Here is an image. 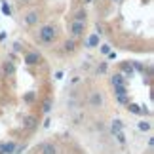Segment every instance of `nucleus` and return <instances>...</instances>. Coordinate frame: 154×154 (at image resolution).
<instances>
[{
    "instance_id": "18",
    "label": "nucleus",
    "mask_w": 154,
    "mask_h": 154,
    "mask_svg": "<svg viewBox=\"0 0 154 154\" xmlns=\"http://www.w3.org/2000/svg\"><path fill=\"white\" fill-rule=\"evenodd\" d=\"M50 110H51V101H50V99H46L44 105H42V112H50Z\"/></svg>"
},
{
    "instance_id": "5",
    "label": "nucleus",
    "mask_w": 154,
    "mask_h": 154,
    "mask_svg": "<svg viewBox=\"0 0 154 154\" xmlns=\"http://www.w3.org/2000/svg\"><path fill=\"white\" fill-rule=\"evenodd\" d=\"M40 53H36V51H29L27 55H25V63L27 65H36V63H40Z\"/></svg>"
},
{
    "instance_id": "3",
    "label": "nucleus",
    "mask_w": 154,
    "mask_h": 154,
    "mask_svg": "<svg viewBox=\"0 0 154 154\" xmlns=\"http://www.w3.org/2000/svg\"><path fill=\"white\" fill-rule=\"evenodd\" d=\"M38 19H40V15H38L36 10H32V11H29V14H25V23H27L29 27L38 25Z\"/></svg>"
},
{
    "instance_id": "14",
    "label": "nucleus",
    "mask_w": 154,
    "mask_h": 154,
    "mask_svg": "<svg viewBox=\"0 0 154 154\" xmlns=\"http://www.w3.org/2000/svg\"><path fill=\"white\" fill-rule=\"evenodd\" d=\"M122 70H124V72H126L128 76H131V74H133V69H131V65H128V63H124V65H122Z\"/></svg>"
},
{
    "instance_id": "6",
    "label": "nucleus",
    "mask_w": 154,
    "mask_h": 154,
    "mask_svg": "<svg viewBox=\"0 0 154 154\" xmlns=\"http://www.w3.org/2000/svg\"><path fill=\"white\" fill-rule=\"evenodd\" d=\"M15 146V143H0V154H14Z\"/></svg>"
},
{
    "instance_id": "21",
    "label": "nucleus",
    "mask_w": 154,
    "mask_h": 154,
    "mask_svg": "<svg viewBox=\"0 0 154 154\" xmlns=\"http://www.w3.org/2000/svg\"><path fill=\"white\" fill-rule=\"evenodd\" d=\"M118 101H120L122 105H128V103H129V101H128V97H126V95H118Z\"/></svg>"
},
{
    "instance_id": "9",
    "label": "nucleus",
    "mask_w": 154,
    "mask_h": 154,
    "mask_svg": "<svg viewBox=\"0 0 154 154\" xmlns=\"http://www.w3.org/2000/svg\"><path fill=\"white\" fill-rule=\"evenodd\" d=\"M2 72H4V74H8V76H11V74L15 72V65L11 63V61H6V63H4V67H2Z\"/></svg>"
},
{
    "instance_id": "22",
    "label": "nucleus",
    "mask_w": 154,
    "mask_h": 154,
    "mask_svg": "<svg viewBox=\"0 0 154 154\" xmlns=\"http://www.w3.org/2000/svg\"><path fill=\"white\" fill-rule=\"evenodd\" d=\"M116 137H118V141H120V143H124V141H126V137H124V133L120 131V133H116Z\"/></svg>"
},
{
    "instance_id": "1",
    "label": "nucleus",
    "mask_w": 154,
    "mask_h": 154,
    "mask_svg": "<svg viewBox=\"0 0 154 154\" xmlns=\"http://www.w3.org/2000/svg\"><path fill=\"white\" fill-rule=\"evenodd\" d=\"M38 38H40V42H42V44H53V42H55V38H57L55 27H53V25H44V27H40Z\"/></svg>"
},
{
    "instance_id": "11",
    "label": "nucleus",
    "mask_w": 154,
    "mask_h": 154,
    "mask_svg": "<svg viewBox=\"0 0 154 154\" xmlns=\"http://www.w3.org/2000/svg\"><path fill=\"white\" fill-rule=\"evenodd\" d=\"M112 84L116 86H126V80H124V74H114L112 76Z\"/></svg>"
},
{
    "instance_id": "4",
    "label": "nucleus",
    "mask_w": 154,
    "mask_h": 154,
    "mask_svg": "<svg viewBox=\"0 0 154 154\" xmlns=\"http://www.w3.org/2000/svg\"><path fill=\"white\" fill-rule=\"evenodd\" d=\"M103 95L99 91H93L91 95H90V106H93V109H97V106H103Z\"/></svg>"
},
{
    "instance_id": "25",
    "label": "nucleus",
    "mask_w": 154,
    "mask_h": 154,
    "mask_svg": "<svg viewBox=\"0 0 154 154\" xmlns=\"http://www.w3.org/2000/svg\"><path fill=\"white\" fill-rule=\"evenodd\" d=\"M14 50H15V51H19V50H21V44H19V42H15V44H14Z\"/></svg>"
},
{
    "instance_id": "17",
    "label": "nucleus",
    "mask_w": 154,
    "mask_h": 154,
    "mask_svg": "<svg viewBox=\"0 0 154 154\" xmlns=\"http://www.w3.org/2000/svg\"><path fill=\"white\" fill-rule=\"evenodd\" d=\"M120 129H122V124H120V120H116L112 124V133H120Z\"/></svg>"
},
{
    "instance_id": "7",
    "label": "nucleus",
    "mask_w": 154,
    "mask_h": 154,
    "mask_svg": "<svg viewBox=\"0 0 154 154\" xmlns=\"http://www.w3.org/2000/svg\"><path fill=\"white\" fill-rule=\"evenodd\" d=\"M57 149H55V145L53 143H44V145H40V154H55Z\"/></svg>"
},
{
    "instance_id": "16",
    "label": "nucleus",
    "mask_w": 154,
    "mask_h": 154,
    "mask_svg": "<svg viewBox=\"0 0 154 154\" xmlns=\"http://www.w3.org/2000/svg\"><path fill=\"white\" fill-rule=\"evenodd\" d=\"M114 91H116V95H126V86H116L114 88Z\"/></svg>"
},
{
    "instance_id": "23",
    "label": "nucleus",
    "mask_w": 154,
    "mask_h": 154,
    "mask_svg": "<svg viewBox=\"0 0 154 154\" xmlns=\"http://www.w3.org/2000/svg\"><path fill=\"white\" fill-rule=\"evenodd\" d=\"M32 2H34V0H17V4H21V6L23 4H32Z\"/></svg>"
},
{
    "instance_id": "27",
    "label": "nucleus",
    "mask_w": 154,
    "mask_h": 154,
    "mask_svg": "<svg viewBox=\"0 0 154 154\" xmlns=\"http://www.w3.org/2000/svg\"><path fill=\"white\" fill-rule=\"evenodd\" d=\"M112 2H122V0H112Z\"/></svg>"
},
{
    "instance_id": "26",
    "label": "nucleus",
    "mask_w": 154,
    "mask_h": 154,
    "mask_svg": "<svg viewBox=\"0 0 154 154\" xmlns=\"http://www.w3.org/2000/svg\"><path fill=\"white\" fill-rule=\"evenodd\" d=\"M97 70H99V72H105V70H106V65H101V67H99Z\"/></svg>"
},
{
    "instance_id": "28",
    "label": "nucleus",
    "mask_w": 154,
    "mask_h": 154,
    "mask_svg": "<svg viewBox=\"0 0 154 154\" xmlns=\"http://www.w3.org/2000/svg\"><path fill=\"white\" fill-rule=\"evenodd\" d=\"M86 2H88V4H90V2H93V0H86Z\"/></svg>"
},
{
    "instance_id": "20",
    "label": "nucleus",
    "mask_w": 154,
    "mask_h": 154,
    "mask_svg": "<svg viewBox=\"0 0 154 154\" xmlns=\"http://www.w3.org/2000/svg\"><path fill=\"white\" fill-rule=\"evenodd\" d=\"M2 11H4L6 15H11V8H10L8 4H2Z\"/></svg>"
},
{
    "instance_id": "15",
    "label": "nucleus",
    "mask_w": 154,
    "mask_h": 154,
    "mask_svg": "<svg viewBox=\"0 0 154 154\" xmlns=\"http://www.w3.org/2000/svg\"><path fill=\"white\" fill-rule=\"evenodd\" d=\"M128 109H129V110H131V112H133V114H141V109H139V106H137V105H133V103H128Z\"/></svg>"
},
{
    "instance_id": "2",
    "label": "nucleus",
    "mask_w": 154,
    "mask_h": 154,
    "mask_svg": "<svg viewBox=\"0 0 154 154\" xmlns=\"http://www.w3.org/2000/svg\"><path fill=\"white\" fill-rule=\"evenodd\" d=\"M69 31H70V34H72L74 38H80V36H84L86 23H82V21H70V25H69Z\"/></svg>"
},
{
    "instance_id": "13",
    "label": "nucleus",
    "mask_w": 154,
    "mask_h": 154,
    "mask_svg": "<svg viewBox=\"0 0 154 154\" xmlns=\"http://www.w3.org/2000/svg\"><path fill=\"white\" fill-rule=\"evenodd\" d=\"M99 42V34H93V36H90V40H88V48H93Z\"/></svg>"
},
{
    "instance_id": "24",
    "label": "nucleus",
    "mask_w": 154,
    "mask_h": 154,
    "mask_svg": "<svg viewBox=\"0 0 154 154\" xmlns=\"http://www.w3.org/2000/svg\"><path fill=\"white\" fill-rule=\"evenodd\" d=\"M101 51H103V53H109V51H110V46H109V44H105L103 48H101Z\"/></svg>"
},
{
    "instance_id": "12",
    "label": "nucleus",
    "mask_w": 154,
    "mask_h": 154,
    "mask_svg": "<svg viewBox=\"0 0 154 154\" xmlns=\"http://www.w3.org/2000/svg\"><path fill=\"white\" fill-rule=\"evenodd\" d=\"M74 50H76V42H74V40H67V42H65V51L72 53Z\"/></svg>"
},
{
    "instance_id": "19",
    "label": "nucleus",
    "mask_w": 154,
    "mask_h": 154,
    "mask_svg": "<svg viewBox=\"0 0 154 154\" xmlns=\"http://www.w3.org/2000/svg\"><path fill=\"white\" fill-rule=\"evenodd\" d=\"M139 129H143V131H149V129H150V124H149V122H139Z\"/></svg>"
},
{
    "instance_id": "8",
    "label": "nucleus",
    "mask_w": 154,
    "mask_h": 154,
    "mask_svg": "<svg viewBox=\"0 0 154 154\" xmlns=\"http://www.w3.org/2000/svg\"><path fill=\"white\" fill-rule=\"evenodd\" d=\"M23 126H25L27 129H34V128L38 126V122H36V118H34V116H27L25 122H23Z\"/></svg>"
},
{
    "instance_id": "10",
    "label": "nucleus",
    "mask_w": 154,
    "mask_h": 154,
    "mask_svg": "<svg viewBox=\"0 0 154 154\" xmlns=\"http://www.w3.org/2000/svg\"><path fill=\"white\" fill-rule=\"evenodd\" d=\"M86 10H76L74 11V15H72V21H82V23H86Z\"/></svg>"
}]
</instances>
